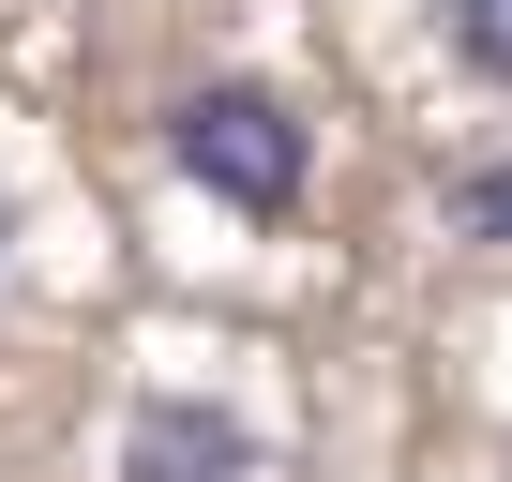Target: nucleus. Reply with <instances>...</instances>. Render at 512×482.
Wrapping results in <instances>:
<instances>
[{
	"instance_id": "f257e3e1",
	"label": "nucleus",
	"mask_w": 512,
	"mask_h": 482,
	"mask_svg": "<svg viewBox=\"0 0 512 482\" xmlns=\"http://www.w3.org/2000/svg\"><path fill=\"white\" fill-rule=\"evenodd\" d=\"M166 166L196 181V196H226V211H302V181H317V136H302V106L287 91H256V76H211V91H181L166 106Z\"/></svg>"
},
{
	"instance_id": "f03ea898",
	"label": "nucleus",
	"mask_w": 512,
	"mask_h": 482,
	"mask_svg": "<svg viewBox=\"0 0 512 482\" xmlns=\"http://www.w3.org/2000/svg\"><path fill=\"white\" fill-rule=\"evenodd\" d=\"M121 482H256V422L196 407V392H151L121 422Z\"/></svg>"
},
{
	"instance_id": "7ed1b4c3",
	"label": "nucleus",
	"mask_w": 512,
	"mask_h": 482,
	"mask_svg": "<svg viewBox=\"0 0 512 482\" xmlns=\"http://www.w3.org/2000/svg\"><path fill=\"white\" fill-rule=\"evenodd\" d=\"M452 46H467V76L512 91V0H452Z\"/></svg>"
},
{
	"instance_id": "20e7f679",
	"label": "nucleus",
	"mask_w": 512,
	"mask_h": 482,
	"mask_svg": "<svg viewBox=\"0 0 512 482\" xmlns=\"http://www.w3.org/2000/svg\"><path fill=\"white\" fill-rule=\"evenodd\" d=\"M452 226H467V241H512V166H467V181H452Z\"/></svg>"
}]
</instances>
